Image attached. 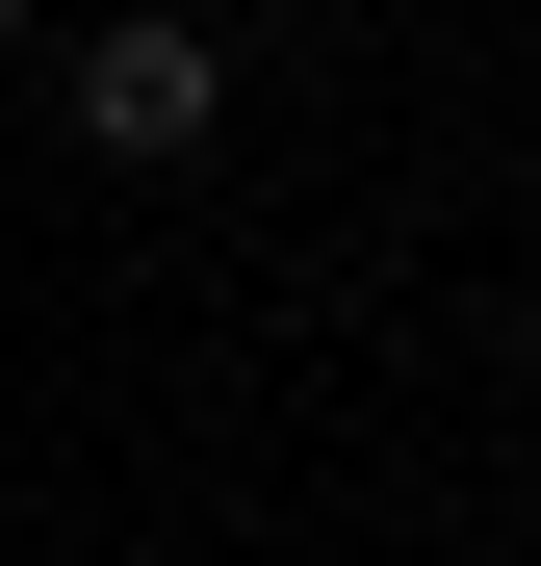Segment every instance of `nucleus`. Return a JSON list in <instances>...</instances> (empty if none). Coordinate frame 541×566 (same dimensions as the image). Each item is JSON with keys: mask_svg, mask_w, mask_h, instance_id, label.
Here are the masks:
<instances>
[{"mask_svg": "<svg viewBox=\"0 0 541 566\" xmlns=\"http://www.w3.org/2000/svg\"><path fill=\"white\" fill-rule=\"evenodd\" d=\"M77 129H104V155H180V129H207V27H104V52H77Z\"/></svg>", "mask_w": 541, "mask_h": 566, "instance_id": "1", "label": "nucleus"}]
</instances>
